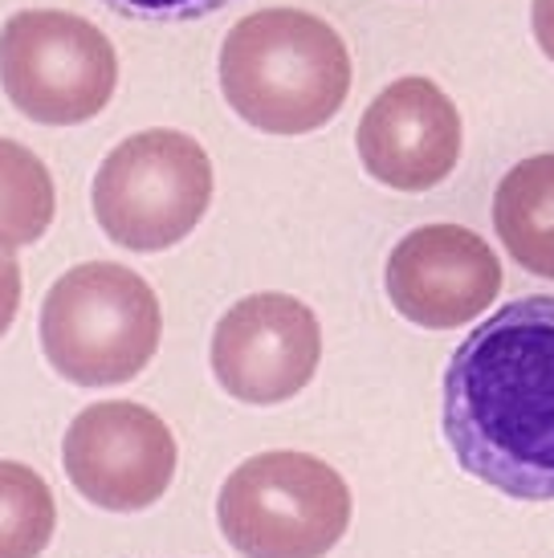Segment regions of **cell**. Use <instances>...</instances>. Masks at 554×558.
Segmentation results:
<instances>
[{"label":"cell","instance_id":"cell-5","mask_svg":"<svg viewBox=\"0 0 554 558\" xmlns=\"http://www.w3.org/2000/svg\"><path fill=\"white\" fill-rule=\"evenodd\" d=\"M213 201V163L188 131L127 135L94 171L91 204L103 233L131 253L180 245Z\"/></svg>","mask_w":554,"mask_h":558},{"label":"cell","instance_id":"cell-14","mask_svg":"<svg viewBox=\"0 0 554 558\" xmlns=\"http://www.w3.org/2000/svg\"><path fill=\"white\" fill-rule=\"evenodd\" d=\"M107 9L131 16V21H155V25H171V21H196L216 9H225L232 0H103Z\"/></svg>","mask_w":554,"mask_h":558},{"label":"cell","instance_id":"cell-4","mask_svg":"<svg viewBox=\"0 0 554 558\" xmlns=\"http://www.w3.org/2000/svg\"><path fill=\"white\" fill-rule=\"evenodd\" d=\"M216 522L245 558H326L351 526V489L323 457L257 452L225 477Z\"/></svg>","mask_w":554,"mask_h":558},{"label":"cell","instance_id":"cell-15","mask_svg":"<svg viewBox=\"0 0 554 558\" xmlns=\"http://www.w3.org/2000/svg\"><path fill=\"white\" fill-rule=\"evenodd\" d=\"M16 302H21V265L13 253H0V335L13 326Z\"/></svg>","mask_w":554,"mask_h":558},{"label":"cell","instance_id":"cell-6","mask_svg":"<svg viewBox=\"0 0 554 558\" xmlns=\"http://www.w3.org/2000/svg\"><path fill=\"white\" fill-rule=\"evenodd\" d=\"M0 86L33 123L77 126L115 98L119 58L86 16L21 9L0 25Z\"/></svg>","mask_w":554,"mask_h":558},{"label":"cell","instance_id":"cell-8","mask_svg":"<svg viewBox=\"0 0 554 558\" xmlns=\"http://www.w3.org/2000/svg\"><path fill=\"white\" fill-rule=\"evenodd\" d=\"M323 359V326L293 294H249L213 330L216 384L241 403H286L306 388Z\"/></svg>","mask_w":554,"mask_h":558},{"label":"cell","instance_id":"cell-7","mask_svg":"<svg viewBox=\"0 0 554 558\" xmlns=\"http://www.w3.org/2000/svg\"><path fill=\"white\" fill-rule=\"evenodd\" d=\"M62 465L91 506L135 513L168 494L176 477V436L143 403H91L65 428Z\"/></svg>","mask_w":554,"mask_h":558},{"label":"cell","instance_id":"cell-3","mask_svg":"<svg viewBox=\"0 0 554 558\" xmlns=\"http://www.w3.org/2000/svg\"><path fill=\"white\" fill-rule=\"evenodd\" d=\"M37 335L49 367L77 388H115L135 379L159 351V298L135 269L86 262L49 286Z\"/></svg>","mask_w":554,"mask_h":558},{"label":"cell","instance_id":"cell-13","mask_svg":"<svg viewBox=\"0 0 554 558\" xmlns=\"http://www.w3.org/2000/svg\"><path fill=\"white\" fill-rule=\"evenodd\" d=\"M58 506L46 477L21 461H0V558H37L53 538Z\"/></svg>","mask_w":554,"mask_h":558},{"label":"cell","instance_id":"cell-11","mask_svg":"<svg viewBox=\"0 0 554 558\" xmlns=\"http://www.w3.org/2000/svg\"><path fill=\"white\" fill-rule=\"evenodd\" d=\"M493 229L522 269L554 281V151L522 159L502 175Z\"/></svg>","mask_w":554,"mask_h":558},{"label":"cell","instance_id":"cell-9","mask_svg":"<svg viewBox=\"0 0 554 558\" xmlns=\"http://www.w3.org/2000/svg\"><path fill=\"white\" fill-rule=\"evenodd\" d=\"M384 286L396 314L424 330H453L493 306L502 262L465 225H424L392 248Z\"/></svg>","mask_w":554,"mask_h":558},{"label":"cell","instance_id":"cell-16","mask_svg":"<svg viewBox=\"0 0 554 558\" xmlns=\"http://www.w3.org/2000/svg\"><path fill=\"white\" fill-rule=\"evenodd\" d=\"M530 21H534V37H539L542 53L554 62V0H534Z\"/></svg>","mask_w":554,"mask_h":558},{"label":"cell","instance_id":"cell-10","mask_svg":"<svg viewBox=\"0 0 554 558\" xmlns=\"http://www.w3.org/2000/svg\"><path fill=\"white\" fill-rule=\"evenodd\" d=\"M461 114L436 82L396 78L371 98L354 147L368 175L396 192H429L461 159Z\"/></svg>","mask_w":554,"mask_h":558},{"label":"cell","instance_id":"cell-1","mask_svg":"<svg viewBox=\"0 0 554 558\" xmlns=\"http://www.w3.org/2000/svg\"><path fill=\"white\" fill-rule=\"evenodd\" d=\"M445 440L457 465L518 501H554V298L506 302L453 351Z\"/></svg>","mask_w":554,"mask_h":558},{"label":"cell","instance_id":"cell-12","mask_svg":"<svg viewBox=\"0 0 554 558\" xmlns=\"http://www.w3.org/2000/svg\"><path fill=\"white\" fill-rule=\"evenodd\" d=\"M58 192L25 143L0 135V253L33 245L53 225Z\"/></svg>","mask_w":554,"mask_h":558},{"label":"cell","instance_id":"cell-2","mask_svg":"<svg viewBox=\"0 0 554 558\" xmlns=\"http://www.w3.org/2000/svg\"><path fill=\"white\" fill-rule=\"evenodd\" d=\"M220 94L265 135H310L351 94V53L323 16L262 9L220 46Z\"/></svg>","mask_w":554,"mask_h":558}]
</instances>
